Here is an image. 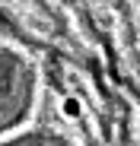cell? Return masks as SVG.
Listing matches in <instances>:
<instances>
[{
    "label": "cell",
    "instance_id": "cell-1",
    "mask_svg": "<svg viewBox=\"0 0 140 146\" xmlns=\"http://www.w3.org/2000/svg\"><path fill=\"white\" fill-rule=\"evenodd\" d=\"M61 108H64V114H70V117L80 114V102H77V99H64V105H61Z\"/></svg>",
    "mask_w": 140,
    "mask_h": 146
}]
</instances>
